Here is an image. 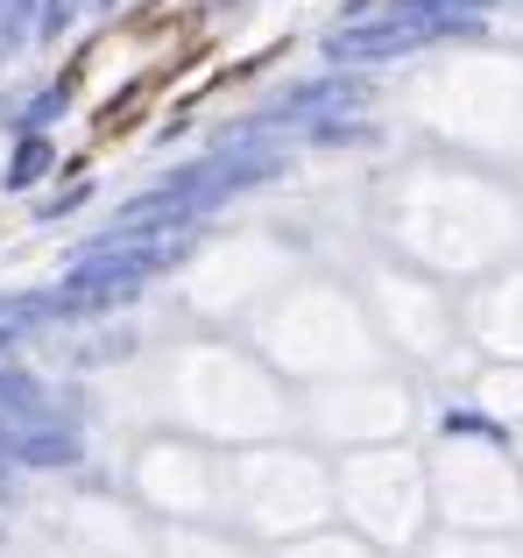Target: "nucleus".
<instances>
[{"mask_svg": "<svg viewBox=\"0 0 523 558\" xmlns=\"http://www.w3.org/2000/svg\"><path fill=\"white\" fill-rule=\"evenodd\" d=\"M482 8H488V0H389V8L332 28L326 57H332V64H389V57L431 50V43L482 36Z\"/></svg>", "mask_w": 523, "mask_h": 558, "instance_id": "f257e3e1", "label": "nucleus"}, {"mask_svg": "<svg viewBox=\"0 0 523 558\" xmlns=\"http://www.w3.org/2000/svg\"><path fill=\"white\" fill-rule=\"evenodd\" d=\"M368 107V78H354V71H318V78H304V85H290L283 99H269L262 107V135H276V128H318V121H346V113H361Z\"/></svg>", "mask_w": 523, "mask_h": 558, "instance_id": "f03ea898", "label": "nucleus"}, {"mask_svg": "<svg viewBox=\"0 0 523 558\" xmlns=\"http://www.w3.org/2000/svg\"><path fill=\"white\" fill-rule=\"evenodd\" d=\"M0 417H57L50 410V389H42V375L14 368V361H0Z\"/></svg>", "mask_w": 523, "mask_h": 558, "instance_id": "7ed1b4c3", "label": "nucleus"}, {"mask_svg": "<svg viewBox=\"0 0 523 558\" xmlns=\"http://www.w3.org/2000/svg\"><path fill=\"white\" fill-rule=\"evenodd\" d=\"M64 107H71V78H57V85H36V93H28L22 107L8 113V135H42V128H50Z\"/></svg>", "mask_w": 523, "mask_h": 558, "instance_id": "20e7f679", "label": "nucleus"}, {"mask_svg": "<svg viewBox=\"0 0 523 558\" xmlns=\"http://www.w3.org/2000/svg\"><path fill=\"white\" fill-rule=\"evenodd\" d=\"M50 163H57V149L42 135H14V163H8V178H0V184H8V191H36Z\"/></svg>", "mask_w": 523, "mask_h": 558, "instance_id": "39448f33", "label": "nucleus"}, {"mask_svg": "<svg viewBox=\"0 0 523 558\" xmlns=\"http://www.w3.org/2000/svg\"><path fill=\"white\" fill-rule=\"evenodd\" d=\"M36 43V0H0V57Z\"/></svg>", "mask_w": 523, "mask_h": 558, "instance_id": "423d86ee", "label": "nucleus"}, {"mask_svg": "<svg viewBox=\"0 0 523 558\" xmlns=\"http://www.w3.org/2000/svg\"><path fill=\"white\" fill-rule=\"evenodd\" d=\"M78 8L85 0H36V43H64L78 28Z\"/></svg>", "mask_w": 523, "mask_h": 558, "instance_id": "0eeeda50", "label": "nucleus"}, {"mask_svg": "<svg viewBox=\"0 0 523 558\" xmlns=\"http://www.w3.org/2000/svg\"><path fill=\"white\" fill-rule=\"evenodd\" d=\"M14 347H22V332H8V326H0V361H14Z\"/></svg>", "mask_w": 523, "mask_h": 558, "instance_id": "6e6552de", "label": "nucleus"}, {"mask_svg": "<svg viewBox=\"0 0 523 558\" xmlns=\"http://www.w3.org/2000/svg\"><path fill=\"white\" fill-rule=\"evenodd\" d=\"M85 8H121V0H85Z\"/></svg>", "mask_w": 523, "mask_h": 558, "instance_id": "1a4fd4ad", "label": "nucleus"}, {"mask_svg": "<svg viewBox=\"0 0 523 558\" xmlns=\"http://www.w3.org/2000/svg\"><path fill=\"white\" fill-rule=\"evenodd\" d=\"M488 8H502V0H488Z\"/></svg>", "mask_w": 523, "mask_h": 558, "instance_id": "9d476101", "label": "nucleus"}]
</instances>
